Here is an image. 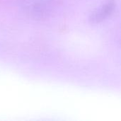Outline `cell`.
<instances>
[{"label": "cell", "mask_w": 121, "mask_h": 121, "mask_svg": "<svg viewBox=\"0 0 121 121\" xmlns=\"http://www.w3.org/2000/svg\"><path fill=\"white\" fill-rule=\"evenodd\" d=\"M25 13L35 20L48 18L56 11L59 0H19Z\"/></svg>", "instance_id": "cell-1"}, {"label": "cell", "mask_w": 121, "mask_h": 121, "mask_svg": "<svg viewBox=\"0 0 121 121\" xmlns=\"http://www.w3.org/2000/svg\"><path fill=\"white\" fill-rule=\"evenodd\" d=\"M115 9V3L113 1H108L104 4L99 8L96 9L91 14L90 20L94 23H99L106 17L110 16Z\"/></svg>", "instance_id": "cell-2"}]
</instances>
